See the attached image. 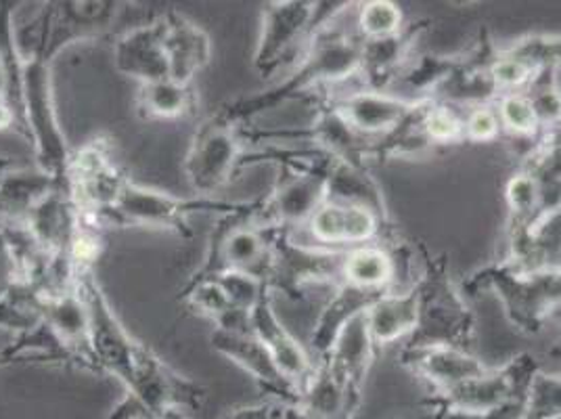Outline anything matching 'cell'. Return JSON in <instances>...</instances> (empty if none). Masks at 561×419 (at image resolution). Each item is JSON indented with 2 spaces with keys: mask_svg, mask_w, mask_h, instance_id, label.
<instances>
[{
  "mask_svg": "<svg viewBox=\"0 0 561 419\" xmlns=\"http://www.w3.org/2000/svg\"><path fill=\"white\" fill-rule=\"evenodd\" d=\"M375 356L367 313H363L344 327L335 347L306 380L298 409L308 419L356 418Z\"/></svg>",
  "mask_w": 561,
  "mask_h": 419,
  "instance_id": "obj_1",
  "label": "cell"
},
{
  "mask_svg": "<svg viewBox=\"0 0 561 419\" xmlns=\"http://www.w3.org/2000/svg\"><path fill=\"white\" fill-rule=\"evenodd\" d=\"M421 260L420 280L413 283L417 298V326L404 340V350L461 349L471 352L476 338V315L463 292L450 278L446 254H434L417 241Z\"/></svg>",
  "mask_w": 561,
  "mask_h": 419,
  "instance_id": "obj_2",
  "label": "cell"
},
{
  "mask_svg": "<svg viewBox=\"0 0 561 419\" xmlns=\"http://www.w3.org/2000/svg\"><path fill=\"white\" fill-rule=\"evenodd\" d=\"M461 292L468 298L494 292L514 329L526 336H538L547 319L561 306V271L528 273L517 271L507 260H499L473 271L463 281Z\"/></svg>",
  "mask_w": 561,
  "mask_h": 419,
  "instance_id": "obj_3",
  "label": "cell"
},
{
  "mask_svg": "<svg viewBox=\"0 0 561 419\" xmlns=\"http://www.w3.org/2000/svg\"><path fill=\"white\" fill-rule=\"evenodd\" d=\"M331 25L333 22L310 36V45L296 73L277 91L252 99L245 114L264 112L280 101L298 97L321 84H337L352 76H358L363 38L358 34H346Z\"/></svg>",
  "mask_w": 561,
  "mask_h": 419,
  "instance_id": "obj_4",
  "label": "cell"
},
{
  "mask_svg": "<svg viewBox=\"0 0 561 419\" xmlns=\"http://www.w3.org/2000/svg\"><path fill=\"white\" fill-rule=\"evenodd\" d=\"M540 372L537 356L522 352L501 367L486 372L448 388L440 395H430L423 403H434L459 411H492L530 395V386Z\"/></svg>",
  "mask_w": 561,
  "mask_h": 419,
  "instance_id": "obj_5",
  "label": "cell"
},
{
  "mask_svg": "<svg viewBox=\"0 0 561 419\" xmlns=\"http://www.w3.org/2000/svg\"><path fill=\"white\" fill-rule=\"evenodd\" d=\"M352 2H273L264 9L262 38L257 45L256 66L264 76L279 68L285 53L305 34L335 22L351 9Z\"/></svg>",
  "mask_w": 561,
  "mask_h": 419,
  "instance_id": "obj_6",
  "label": "cell"
},
{
  "mask_svg": "<svg viewBox=\"0 0 561 419\" xmlns=\"http://www.w3.org/2000/svg\"><path fill=\"white\" fill-rule=\"evenodd\" d=\"M346 250H325L310 244H296L285 229H273L271 260L264 283L289 298H300L308 283H342Z\"/></svg>",
  "mask_w": 561,
  "mask_h": 419,
  "instance_id": "obj_7",
  "label": "cell"
},
{
  "mask_svg": "<svg viewBox=\"0 0 561 419\" xmlns=\"http://www.w3.org/2000/svg\"><path fill=\"white\" fill-rule=\"evenodd\" d=\"M333 156L325 151L310 154V163L305 170H294L291 177L277 189L268 204V216L275 229L298 227L312 218V214L325 204L328 170Z\"/></svg>",
  "mask_w": 561,
  "mask_h": 419,
  "instance_id": "obj_8",
  "label": "cell"
},
{
  "mask_svg": "<svg viewBox=\"0 0 561 419\" xmlns=\"http://www.w3.org/2000/svg\"><path fill=\"white\" fill-rule=\"evenodd\" d=\"M325 99L360 137L369 140L390 135L421 101L400 97L392 91H371L365 87H358L356 91L342 97Z\"/></svg>",
  "mask_w": 561,
  "mask_h": 419,
  "instance_id": "obj_9",
  "label": "cell"
},
{
  "mask_svg": "<svg viewBox=\"0 0 561 419\" xmlns=\"http://www.w3.org/2000/svg\"><path fill=\"white\" fill-rule=\"evenodd\" d=\"M306 231L312 241L325 250H331V246L352 250L381 239H392V244H397L394 234L379 223L374 212L331 202H325L312 214V218L306 223Z\"/></svg>",
  "mask_w": 561,
  "mask_h": 419,
  "instance_id": "obj_10",
  "label": "cell"
},
{
  "mask_svg": "<svg viewBox=\"0 0 561 419\" xmlns=\"http://www.w3.org/2000/svg\"><path fill=\"white\" fill-rule=\"evenodd\" d=\"M432 27L430 20H417L386 38L363 41L360 80L365 89L392 91L398 76L411 64L421 36Z\"/></svg>",
  "mask_w": 561,
  "mask_h": 419,
  "instance_id": "obj_11",
  "label": "cell"
},
{
  "mask_svg": "<svg viewBox=\"0 0 561 419\" xmlns=\"http://www.w3.org/2000/svg\"><path fill=\"white\" fill-rule=\"evenodd\" d=\"M250 324L256 333L257 340L268 350L273 361L277 363L280 373L298 388L302 390L306 380L314 372V363L305 347L280 326L279 319L275 317L268 294L260 298V303L250 313Z\"/></svg>",
  "mask_w": 561,
  "mask_h": 419,
  "instance_id": "obj_12",
  "label": "cell"
},
{
  "mask_svg": "<svg viewBox=\"0 0 561 419\" xmlns=\"http://www.w3.org/2000/svg\"><path fill=\"white\" fill-rule=\"evenodd\" d=\"M400 365L421 377L432 388L430 395H440L489 370L478 356L461 349H402Z\"/></svg>",
  "mask_w": 561,
  "mask_h": 419,
  "instance_id": "obj_13",
  "label": "cell"
},
{
  "mask_svg": "<svg viewBox=\"0 0 561 419\" xmlns=\"http://www.w3.org/2000/svg\"><path fill=\"white\" fill-rule=\"evenodd\" d=\"M325 202L369 210L390 234H394V223L383 189L371 174V168L352 166L333 158L329 163Z\"/></svg>",
  "mask_w": 561,
  "mask_h": 419,
  "instance_id": "obj_14",
  "label": "cell"
},
{
  "mask_svg": "<svg viewBox=\"0 0 561 419\" xmlns=\"http://www.w3.org/2000/svg\"><path fill=\"white\" fill-rule=\"evenodd\" d=\"M507 260L517 271H561V204L547 210L530 229L507 241Z\"/></svg>",
  "mask_w": 561,
  "mask_h": 419,
  "instance_id": "obj_15",
  "label": "cell"
},
{
  "mask_svg": "<svg viewBox=\"0 0 561 419\" xmlns=\"http://www.w3.org/2000/svg\"><path fill=\"white\" fill-rule=\"evenodd\" d=\"M390 292V290H386ZM383 290H363L351 283H337L333 296L323 306L319 321L312 331V349L323 359L335 347L337 338L342 336L344 327L356 319L358 315L367 313L383 294Z\"/></svg>",
  "mask_w": 561,
  "mask_h": 419,
  "instance_id": "obj_16",
  "label": "cell"
},
{
  "mask_svg": "<svg viewBox=\"0 0 561 419\" xmlns=\"http://www.w3.org/2000/svg\"><path fill=\"white\" fill-rule=\"evenodd\" d=\"M417 326L415 290H390L367 310V327L379 352L398 340H409Z\"/></svg>",
  "mask_w": 561,
  "mask_h": 419,
  "instance_id": "obj_17",
  "label": "cell"
},
{
  "mask_svg": "<svg viewBox=\"0 0 561 419\" xmlns=\"http://www.w3.org/2000/svg\"><path fill=\"white\" fill-rule=\"evenodd\" d=\"M398 258L381 241L346 250L342 264V283L363 290H398Z\"/></svg>",
  "mask_w": 561,
  "mask_h": 419,
  "instance_id": "obj_18",
  "label": "cell"
},
{
  "mask_svg": "<svg viewBox=\"0 0 561 419\" xmlns=\"http://www.w3.org/2000/svg\"><path fill=\"white\" fill-rule=\"evenodd\" d=\"M507 202V241H514L519 235L526 234L530 225L542 214V200L537 177L519 166L505 186Z\"/></svg>",
  "mask_w": 561,
  "mask_h": 419,
  "instance_id": "obj_19",
  "label": "cell"
},
{
  "mask_svg": "<svg viewBox=\"0 0 561 419\" xmlns=\"http://www.w3.org/2000/svg\"><path fill=\"white\" fill-rule=\"evenodd\" d=\"M494 110L501 120L503 133H507L512 139L533 140V143L542 139L545 133L540 128L537 112L524 91L501 94L494 101Z\"/></svg>",
  "mask_w": 561,
  "mask_h": 419,
  "instance_id": "obj_20",
  "label": "cell"
},
{
  "mask_svg": "<svg viewBox=\"0 0 561 419\" xmlns=\"http://www.w3.org/2000/svg\"><path fill=\"white\" fill-rule=\"evenodd\" d=\"M423 131L434 147L466 143V112L459 107L427 99L423 107Z\"/></svg>",
  "mask_w": 561,
  "mask_h": 419,
  "instance_id": "obj_21",
  "label": "cell"
},
{
  "mask_svg": "<svg viewBox=\"0 0 561 419\" xmlns=\"http://www.w3.org/2000/svg\"><path fill=\"white\" fill-rule=\"evenodd\" d=\"M530 99L542 133H553L561 126V84L560 70L547 68L538 71L533 82L524 89Z\"/></svg>",
  "mask_w": 561,
  "mask_h": 419,
  "instance_id": "obj_22",
  "label": "cell"
},
{
  "mask_svg": "<svg viewBox=\"0 0 561 419\" xmlns=\"http://www.w3.org/2000/svg\"><path fill=\"white\" fill-rule=\"evenodd\" d=\"M356 18V34L363 41L386 38L404 27V15L397 2L392 0H369L358 4Z\"/></svg>",
  "mask_w": 561,
  "mask_h": 419,
  "instance_id": "obj_23",
  "label": "cell"
},
{
  "mask_svg": "<svg viewBox=\"0 0 561 419\" xmlns=\"http://www.w3.org/2000/svg\"><path fill=\"white\" fill-rule=\"evenodd\" d=\"M503 50L526 64L535 73L547 68L561 70V34L524 36Z\"/></svg>",
  "mask_w": 561,
  "mask_h": 419,
  "instance_id": "obj_24",
  "label": "cell"
},
{
  "mask_svg": "<svg viewBox=\"0 0 561 419\" xmlns=\"http://www.w3.org/2000/svg\"><path fill=\"white\" fill-rule=\"evenodd\" d=\"M522 419H561V375L537 373Z\"/></svg>",
  "mask_w": 561,
  "mask_h": 419,
  "instance_id": "obj_25",
  "label": "cell"
},
{
  "mask_svg": "<svg viewBox=\"0 0 561 419\" xmlns=\"http://www.w3.org/2000/svg\"><path fill=\"white\" fill-rule=\"evenodd\" d=\"M526 405H528V398L514 400L492 411H459V409H446L434 403H423L425 416L421 419H522L526 414Z\"/></svg>",
  "mask_w": 561,
  "mask_h": 419,
  "instance_id": "obj_26",
  "label": "cell"
},
{
  "mask_svg": "<svg viewBox=\"0 0 561 419\" xmlns=\"http://www.w3.org/2000/svg\"><path fill=\"white\" fill-rule=\"evenodd\" d=\"M503 135L494 103L476 105L466 112V143H492Z\"/></svg>",
  "mask_w": 561,
  "mask_h": 419,
  "instance_id": "obj_27",
  "label": "cell"
},
{
  "mask_svg": "<svg viewBox=\"0 0 561 419\" xmlns=\"http://www.w3.org/2000/svg\"><path fill=\"white\" fill-rule=\"evenodd\" d=\"M285 403H260V405H252V407H241L234 409L229 416L222 419H279L280 414L285 411Z\"/></svg>",
  "mask_w": 561,
  "mask_h": 419,
  "instance_id": "obj_28",
  "label": "cell"
},
{
  "mask_svg": "<svg viewBox=\"0 0 561 419\" xmlns=\"http://www.w3.org/2000/svg\"><path fill=\"white\" fill-rule=\"evenodd\" d=\"M110 419H160V416L149 411L135 396H128Z\"/></svg>",
  "mask_w": 561,
  "mask_h": 419,
  "instance_id": "obj_29",
  "label": "cell"
},
{
  "mask_svg": "<svg viewBox=\"0 0 561 419\" xmlns=\"http://www.w3.org/2000/svg\"><path fill=\"white\" fill-rule=\"evenodd\" d=\"M279 419H308L305 414L298 409V407H294V405H287L285 407V411L280 414Z\"/></svg>",
  "mask_w": 561,
  "mask_h": 419,
  "instance_id": "obj_30",
  "label": "cell"
},
{
  "mask_svg": "<svg viewBox=\"0 0 561 419\" xmlns=\"http://www.w3.org/2000/svg\"><path fill=\"white\" fill-rule=\"evenodd\" d=\"M553 135H556V143H558V147H560L561 154V126L558 128V131H553Z\"/></svg>",
  "mask_w": 561,
  "mask_h": 419,
  "instance_id": "obj_31",
  "label": "cell"
}]
</instances>
